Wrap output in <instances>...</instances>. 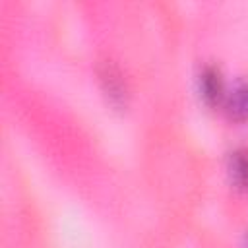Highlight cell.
<instances>
[{
	"instance_id": "obj_1",
	"label": "cell",
	"mask_w": 248,
	"mask_h": 248,
	"mask_svg": "<svg viewBox=\"0 0 248 248\" xmlns=\"http://www.w3.org/2000/svg\"><path fill=\"white\" fill-rule=\"evenodd\" d=\"M99 78H101V85H103V91L105 95L108 97V103L116 108H122L126 107V83L122 79V74L108 62H105L99 70Z\"/></svg>"
},
{
	"instance_id": "obj_2",
	"label": "cell",
	"mask_w": 248,
	"mask_h": 248,
	"mask_svg": "<svg viewBox=\"0 0 248 248\" xmlns=\"http://www.w3.org/2000/svg\"><path fill=\"white\" fill-rule=\"evenodd\" d=\"M200 93L207 107H217L223 101V79L215 66H205L200 72Z\"/></svg>"
},
{
	"instance_id": "obj_3",
	"label": "cell",
	"mask_w": 248,
	"mask_h": 248,
	"mask_svg": "<svg viewBox=\"0 0 248 248\" xmlns=\"http://www.w3.org/2000/svg\"><path fill=\"white\" fill-rule=\"evenodd\" d=\"M225 110L231 120L234 122H246L248 120V83L236 85L225 101Z\"/></svg>"
},
{
	"instance_id": "obj_4",
	"label": "cell",
	"mask_w": 248,
	"mask_h": 248,
	"mask_svg": "<svg viewBox=\"0 0 248 248\" xmlns=\"http://www.w3.org/2000/svg\"><path fill=\"white\" fill-rule=\"evenodd\" d=\"M231 182L238 190H248V149H236L229 157Z\"/></svg>"
}]
</instances>
